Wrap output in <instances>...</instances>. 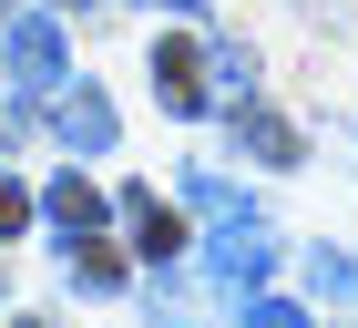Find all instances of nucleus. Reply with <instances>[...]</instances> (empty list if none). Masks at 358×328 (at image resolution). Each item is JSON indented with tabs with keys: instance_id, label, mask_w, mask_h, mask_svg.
I'll list each match as a JSON object with an SVG mask.
<instances>
[{
	"instance_id": "nucleus-1",
	"label": "nucleus",
	"mask_w": 358,
	"mask_h": 328,
	"mask_svg": "<svg viewBox=\"0 0 358 328\" xmlns=\"http://www.w3.org/2000/svg\"><path fill=\"white\" fill-rule=\"evenodd\" d=\"M205 267H215V287H225V298H246V287H266L276 236H266L256 216H225V226H215V246H205Z\"/></svg>"
},
{
	"instance_id": "nucleus-2",
	"label": "nucleus",
	"mask_w": 358,
	"mask_h": 328,
	"mask_svg": "<svg viewBox=\"0 0 358 328\" xmlns=\"http://www.w3.org/2000/svg\"><path fill=\"white\" fill-rule=\"evenodd\" d=\"M0 62H10L21 93H52V82H62V21H52V11H21V21L0 31Z\"/></svg>"
},
{
	"instance_id": "nucleus-3",
	"label": "nucleus",
	"mask_w": 358,
	"mask_h": 328,
	"mask_svg": "<svg viewBox=\"0 0 358 328\" xmlns=\"http://www.w3.org/2000/svg\"><path fill=\"white\" fill-rule=\"evenodd\" d=\"M215 52H194V41H164V52H154V93H164V113H205L215 103Z\"/></svg>"
},
{
	"instance_id": "nucleus-4",
	"label": "nucleus",
	"mask_w": 358,
	"mask_h": 328,
	"mask_svg": "<svg viewBox=\"0 0 358 328\" xmlns=\"http://www.w3.org/2000/svg\"><path fill=\"white\" fill-rule=\"evenodd\" d=\"M41 216H52V226H62L72 246H92L113 205H103V185H92V175H52V195H41Z\"/></svg>"
},
{
	"instance_id": "nucleus-5",
	"label": "nucleus",
	"mask_w": 358,
	"mask_h": 328,
	"mask_svg": "<svg viewBox=\"0 0 358 328\" xmlns=\"http://www.w3.org/2000/svg\"><path fill=\"white\" fill-rule=\"evenodd\" d=\"M52 123H62V144H72V154H113V103L92 93V82H72V93H62Z\"/></svg>"
},
{
	"instance_id": "nucleus-6",
	"label": "nucleus",
	"mask_w": 358,
	"mask_h": 328,
	"mask_svg": "<svg viewBox=\"0 0 358 328\" xmlns=\"http://www.w3.org/2000/svg\"><path fill=\"white\" fill-rule=\"evenodd\" d=\"M154 328H225V287H185L174 267H154Z\"/></svg>"
},
{
	"instance_id": "nucleus-7",
	"label": "nucleus",
	"mask_w": 358,
	"mask_h": 328,
	"mask_svg": "<svg viewBox=\"0 0 358 328\" xmlns=\"http://www.w3.org/2000/svg\"><path fill=\"white\" fill-rule=\"evenodd\" d=\"M123 226L143 236V257H154V267H174V246H185V226H174V205H164L154 185H123Z\"/></svg>"
},
{
	"instance_id": "nucleus-8",
	"label": "nucleus",
	"mask_w": 358,
	"mask_h": 328,
	"mask_svg": "<svg viewBox=\"0 0 358 328\" xmlns=\"http://www.w3.org/2000/svg\"><path fill=\"white\" fill-rule=\"evenodd\" d=\"M236 144H246L256 164H297V123H276L266 103H236Z\"/></svg>"
},
{
	"instance_id": "nucleus-9",
	"label": "nucleus",
	"mask_w": 358,
	"mask_h": 328,
	"mask_svg": "<svg viewBox=\"0 0 358 328\" xmlns=\"http://www.w3.org/2000/svg\"><path fill=\"white\" fill-rule=\"evenodd\" d=\"M307 287H317L328 308H348V298H358V257H338V246H307Z\"/></svg>"
},
{
	"instance_id": "nucleus-10",
	"label": "nucleus",
	"mask_w": 358,
	"mask_h": 328,
	"mask_svg": "<svg viewBox=\"0 0 358 328\" xmlns=\"http://www.w3.org/2000/svg\"><path fill=\"white\" fill-rule=\"evenodd\" d=\"M185 205H194V216H246V205H236V185H225V175H194V185H185Z\"/></svg>"
},
{
	"instance_id": "nucleus-11",
	"label": "nucleus",
	"mask_w": 358,
	"mask_h": 328,
	"mask_svg": "<svg viewBox=\"0 0 358 328\" xmlns=\"http://www.w3.org/2000/svg\"><path fill=\"white\" fill-rule=\"evenodd\" d=\"M72 287H83V298H113V287H123V267H113V257H72Z\"/></svg>"
},
{
	"instance_id": "nucleus-12",
	"label": "nucleus",
	"mask_w": 358,
	"mask_h": 328,
	"mask_svg": "<svg viewBox=\"0 0 358 328\" xmlns=\"http://www.w3.org/2000/svg\"><path fill=\"white\" fill-rule=\"evenodd\" d=\"M246 328H307V308H287V298H256V308H246Z\"/></svg>"
},
{
	"instance_id": "nucleus-13",
	"label": "nucleus",
	"mask_w": 358,
	"mask_h": 328,
	"mask_svg": "<svg viewBox=\"0 0 358 328\" xmlns=\"http://www.w3.org/2000/svg\"><path fill=\"white\" fill-rule=\"evenodd\" d=\"M21 226H31V195L10 185V175H0V236H21Z\"/></svg>"
},
{
	"instance_id": "nucleus-14",
	"label": "nucleus",
	"mask_w": 358,
	"mask_h": 328,
	"mask_svg": "<svg viewBox=\"0 0 358 328\" xmlns=\"http://www.w3.org/2000/svg\"><path fill=\"white\" fill-rule=\"evenodd\" d=\"M154 11H205V0H154Z\"/></svg>"
},
{
	"instance_id": "nucleus-15",
	"label": "nucleus",
	"mask_w": 358,
	"mask_h": 328,
	"mask_svg": "<svg viewBox=\"0 0 358 328\" xmlns=\"http://www.w3.org/2000/svg\"><path fill=\"white\" fill-rule=\"evenodd\" d=\"M21 328H41V318H21Z\"/></svg>"
}]
</instances>
